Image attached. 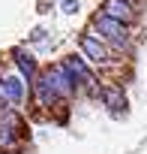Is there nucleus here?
<instances>
[{
    "instance_id": "3",
    "label": "nucleus",
    "mask_w": 147,
    "mask_h": 154,
    "mask_svg": "<svg viewBox=\"0 0 147 154\" xmlns=\"http://www.w3.org/2000/svg\"><path fill=\"white\" fill-rule=\"evenodd\" d=\"M78 45H81V51L90 57V60H96V63H102V60H108V48L93 36V33H81L78 36Z\"/></svg>"
},
{
    "instance_id": "6",
    "label": "nucleus",
    "mask_w": 147,
    "mask_h": 154,
    "mask_svg": "<svg viewBox=\"0 0 147 154\" xmlns=\"http://www.w3.org/2000/svg\"><path fill=\"white\" fill-rule=\"evenodd\" d=\"M66 69L72 72V79H75V75H78V79L84 82V85H93V72L81 63V57H75V54H72V57H66Z\"/></svg>"
},
{
    "instance_id": "8",
    "label": "nucleus",
    "mask_w": 147,
    "mask_h": 154,
    "mask_svg": "<svg viewBox=\"0 0 147 154\" xmlns=\"http://www.w3.org/2000/svg\"><path fill=\"white\" fill-rule=\"evenodd\" d=\"M15 63L21 66V72L27 75V79H36V60H33V54H27L21 48V51H15Z\"/></svg>"
},
{
    "instance_id": "7",
    "label": "nucleus",
    "mask_w": 147,
    "mask_h": 154,
    "mask_svg": "<svg viewBox=\"0 0 147 154\" xmlns=\"http://www.w3.org/2000/svg\"><path fill=\"white\" fill-rule=\"evenodd\" d=\"M102 100L108 103V109H111V112H120V109L126 106V97H123V91H120V88H102Z\"/></svg>"
},
{
    "instance_id": "5",
    "label": "nucleus",
    "mask_w": 147,
    "mask_h": 154,
    "mask_svg": "<svg viewBox=\"0 0 147 154\" xmlns=\"http://www.w3.org/2000/svg\"><path fill=\"white\" fill-rule=\"evenodd\" d=\"M0 91H3V97H6L12 106H18V103L24 100V85H21L18 75H9V79H3V82H0Z\"/></svg>"
},
{
    "instance_id": "1",
    "label": "nucleus",
    "mask_w": 147,
    "mask_h": 154,
    "mask_svg": "<svg viewBox=\"0 0 147 154\" xmlns=\"http://www.w3.org/2000/svg\"><path fill=\"white\" fill-rule=\"evenodd\" d=\"M93 24H96V30H99L108 42H114V45H123V42H126V27H123V21H114V18H108V15L102 12V15L93 18Z\"/></svg>"
},
{
    "instance_id": "9",
    "label": "nucleus",
    "mask_w": 147,
    "mask_h": 154,
    "mask_svg": "<svg viewBox=\"0 0 147 154\" xmlns=\"http://www.w3.org/2000/svg\"><path fill=\"white\" fill-rule=\"evenodd\" d=\"M60 9H63L66 15H75V12H78V0H60Z\"/></svg>"
},
{
    "instance_id": "4",
    "label": "nucleus",
    "mask_w": 147,
    "mask_h": 154,
    "mask_svg": "<svg viewBox=\"0 0 147 154\" xmlns=\"http://www.w3.org/2000/svg\"><path fill=\"white\" fill-rule=\"evenodd\" d=\"M102 12L114 21H129L132 18V6L126 3V0H105L102 3Z\"/></svg>"
},
{
    "instance_id": "2",
    "label": "nucleus",
    "mask_w": 147,
    "mask_h": 154,
    "mask_svg": "<svg viewBox=\"0 0 147 154\" xmlns=\"http://www.w3.org/2000/svg\"><path fill=\"white\" fill-rule=\"evenodd\" d=\"M48 82H51V88H54V94H57V97H72L75 79H72V72L66 69V63H63V66L48 69Z\"/></svg>"
}]
</instances>
